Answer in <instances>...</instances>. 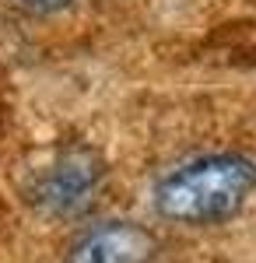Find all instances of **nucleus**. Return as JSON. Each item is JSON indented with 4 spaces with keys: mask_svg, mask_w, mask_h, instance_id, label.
<instances>
[{
    "mask_svg": "<svg viewBox=\"0 0 256 263\" xmlns=\"http://www.w3.org/2000/svg\"><path fill=\"white\" fill-rule=\"evenodd\" d=\"M105 186V162L88 144H63L32 172L25 200L53 221H74L92 211Z\"/></svg>",
    "mask_w": 256,
    "mask_h": 263,
    "instance_id": "2",
    "label": "nucleus"
},
{
    "mask_svg": "<svg viewBox=\"0 0 256 263\" xmlns=\"http://www.w3.org/2000/svg\"><path fill=\"white\" fill-rule=\"evenodd\" d=\"M25 11H32V14H60V11H67L74 0H18Z\"/></svg>",
    "mask_w": 256,
    "mask_h": 263,
    "instance_id": "4",
    "label": "nucleus"
},
{
    "mask_svg": "<svg viewBox=\"0 0 256 263\" xmlns=\"http://www.w3.org/2000/svg\"><path fill=\"white\" fill-rule=\"evenodd\" d=\"M158 235L137 221H99L74 235L63 263H155Z\"/></svg>",
    "mask_w": 256,
    "mask_h": 263,
    "instance_id": "3",
    "label": "nucleus"
},
{
    "mask_svg": "<svg viewBox=\"0 0 256 263\" xmlns=\"http://www.w3.org/2000/svg\"><path fill=\"white\" fill-rule=\"evenodd\" d=\"M256 193V158L242 151H207L172 165L155 182V214L182 228L232 221Z\"/></svg>",
    "mask_w": 256,
    "mask_h": 263,
    "instance_id": "1",
    "label": "nucleus"
}]
</instances>
